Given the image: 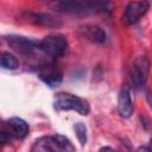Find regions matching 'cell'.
I'll return each instance as SVG.
<instances>
[{"instance_id":"obj_1","label":"cell","mask_w":152,"mask_h":152,"mask_svg":"<svg viewBox=\"0 0 152 152\" xmlns=\"http://www.w3.org/2000/svg\"><path fill=\"white\" fill-rule=\"evenodd\" d=\"M53 8L69 14L100 13L109 8V0H57Z\"/></svg>"},{"instance_id":"obj_2","label":"cell","mask_w":152,"mask_h":152,"mask_svg":"<svg viewBox=\"0 0 152 152\" xmlns=\"http://www.w3.org/2000/svg\"><path fill=\"white\" fill-rule=\"evenodd\" d=\"M53 107L57 110H75L81 115H88L90 112L87 100L66 91H59L55 95Z\"/></svg>"},{"instance_id":"obj_3","label":"cell","mask_w":152,"mask_h":152,"mask_svg":"<svg viewBox=\"0 0 152 152\" xmlns=\"http://www.w3.org/2000/svg\"><path fill=\"white\" fill-rule=\"evenodd\" d=\"M68 46H69L68 39L58 33L49 34L44 37L40 42H38L39 50L53 59H58L63 57L68 51Z\"/></svg>"},{"instance_id":"obj_4","label":"cell","mask_w":152,"mask_h":152,"mask_svg":"<svg viewBox=\"0 0 152 152\" xmlns=\"http://www.w3.org/2000/svg\"><path fill=\"white\" fill-rule=\"evenodd\" d=\"M148 66L150 63L145 56H140L134 61L129 71V82L134 88L139 89L145 86L148 76Z\"/></svg>"},{"instance_id":"obj_5","label":"cell","mask_w":152,"mask_h":152,"mask_svg":"<svg viewBox=\"0 0 152 152\" xmlns=\"http://www.w3.org/2000/svg\"><path fill=\"white\" fill-rule=\"evenodd\" d=\"M150 10V1L148 0H137L131 1L126 5L122 14V21L126 25L135 24L141 17H144L147 11Z\"/></svg>"},{"instance_id":"obj_6","label":"cell","mask_w":152,"mask_h":152,"mask_svg":"<svg viewBox=\"0 0 152 152\" xmlns=\"http://www.w3.org/2000/svg\"><path fill=\"white\" fill-rule=\"evenodd\" d=\"M37 75L45 84H48L51 88L59 86L63 81V72L55 63H46L39 65Z\"/></svg>"},{"instance_id":"obj_7","label":"cell","mask_w":152,"mask_h":152,"mask_svg":"<svg viewBox=\"0 0 152 152\" xmlns=\"http://www.w3.org/2000/svg\"><path fill=\"white\" fill-rule=\"evenodd\" d=\"M7 43L14 51H17L18 53L25 55V56L32 55L36 50H39L38 42L23 37V36H8Z\"/></svg>"},{"instance_id":"obj_8","label":"cell","mask_w":152,"mask_h":152,"mask_svg":"<svg viewBox=\"0 0 152 152\" xmlns=\"http://www.w3.org/2000/svg\"><path fill=\"white\" fill-rule=\"evenodd\" d=\"M118 112L121 118H129L134 112L133 101L131 97V89H129V86H127V84L122 86V88L119 91Z\"/></svg>"},{"instance_id":"obj_9","label":"cell","mask_w":152,"mask_h":152,"mask_svg":"<svg viewBox=\"0 0 152 152\" xmlns=\"http://www.w3.org/2000/svg\"><path fill=\"white\" fill-rule=\"evenodd\" d=\"M26 19L34 24V25H39L43 27H51V28H56L59 27L62 25V20L52 14H48V13H32L28 12L25 14Z\"/></svg>"},{"instance_id":"obj_10","label":"cell","mask_w":152,"mask_h":152,"mask_svg":"<svg viewBox=\"0 0 152 152\" xmlns=\"http://www.w3.org/2000/svg\"><path fill=\"white\" fill-rule=\"evenodd\" d=\"M80 33L87 40L95 44H103L107 40L106 31L102 27L94 24H86L83 26H80Z\"/></svg>"},{"instance_id":"obj_11","label":"cell","mask_w":152,"mask_h":152,"mask_svg":"<svg viewBox=\"0 0 152 152\" xmlns=\"http://www.w3.org/2000/svg\"><path fill=\"white\" fill-rule=\"evenodd\" d=\"M31 151L33 152H48V151H61L57 140L55 138V135H50V137H42L39 139L36 140V142L33 144Z\"/></svg>"},{"instance_id":"obj_12","label":"cell","mask_w":152,"mask_h":152,"mask_svg":"<svg viewBox=\"0 0 152 152\" xmlns=\"http://www.w3.org/2000/svg\"><path fill=\"white\" fill-rule=\"evenodd\" d=\"M8 126L11 127L12 133L14 134V137H17V138H19V139L26 138L27 134H28V131H30L27 122H26L24 119L17 118V116L11 118V119L8 120Z\"/></svg>"},{"instance_id":"obj_13","label":"cell","mask_w":152,"mask_h":152,"mask_svg":"<svg viewBox=\"0 0 152 152\" xmlns=\"http://www.w3.org/2000/svg\"><path fill=\"white\" fill-rule=\"evenodd\" d=\"M20 63L18 61V58L7 52V51H1L0 52V66L6 69V70H17L19 68Z\"/></svg>"},{"instance_id":"obj_14","label":"cell","mask_w":152,"mask_h":152,"mask_svg":"<svg viewBox=\"0 0 152 152\" xmlns=\"http://www.w3.org/2000/svg\"><path fill=\"white\" fill-rule=\"evenodd\" d=\"M74 129L76 132V137L78 139V141L81 142V145H86L87 144V127L83 122H77L74 126Z\"/></svg>"},{"instance_id":"obj_15","label":"cell","mask_w":152,"mask_h":152,"mask_svg":"<svg viewBox=\"0 0 152 152\" xmlns=\"http://www.w3.org/2000/svg\"><path fill=\"white\" fill-rule=\"evenodd\" d=\"M55 138H56V140H57V144H58L61 151H75L74 145L70 142V140H69L66 137L61 135V134H56Z\"/></svg>"},{"instance_id":"obj_16","label":"cell","mask_w":152,"mask_h":152,"mask_svg":"<svg viewBox=\"0 0 152 152\" xmlns=\"http://www.w3.org/2000/svg\"><path fill=\"white\" fill-rule=\"evenodd\" d=\"M11 139V135L7 131H4V129H0V144L4 145V144H7Z\"/></svg>"},{"instance_id":"obj_17","label":"cell","mask_w":152,"mask_h":152,"mask_svg":"<svg viewBox=\"0 0 152 152\" xmlns=\"http://www.w3.org/2000/svg\"><path fill=\"white\" fill-rule=\"evenodd\" d=\"M138 151H150V147H145V146H142V147H139Z\"/></svg>"},{"instance_id":"obj_18","label":"cell","mask_w":152,"mask_h":152,"mask_svg":"<svg viewBox=\"0 0 152 152\" xmlns=\"http://www.w3.org/2000/svg\"><path fill=\"white\" fill-rule=\"evenodd\" d=\"M104 150H112V151H113L114 148H113V147H108V146H104V147H101V148H100V151H104Z\"/></svg>"}]
</instances>
